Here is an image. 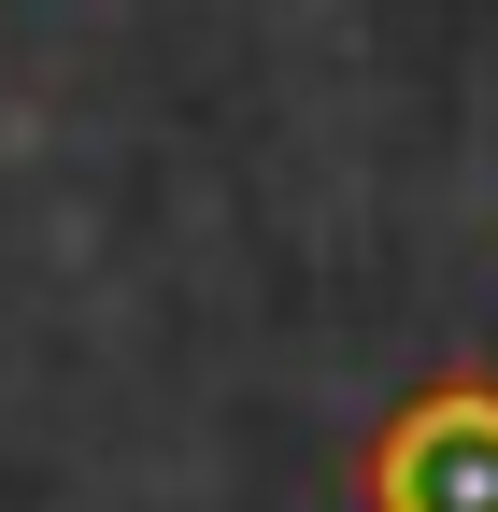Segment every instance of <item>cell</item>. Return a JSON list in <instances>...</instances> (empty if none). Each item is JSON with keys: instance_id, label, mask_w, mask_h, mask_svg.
Wrapping results in <instances>:
<instances>
[{"instance_id": "1", "label": "cell", "mask_w": 498, "mask_h": 512, "mask_svg": "<svg viewBox=\"0 0 498 512\" xmlns=\"http://www.w3.org/2000/svg\"><path fill=\"white\" fill-rule=\"evenodd\" d=\"M370 512H498V384H442L370 441Z\"/></svg>"}]
</instances>
